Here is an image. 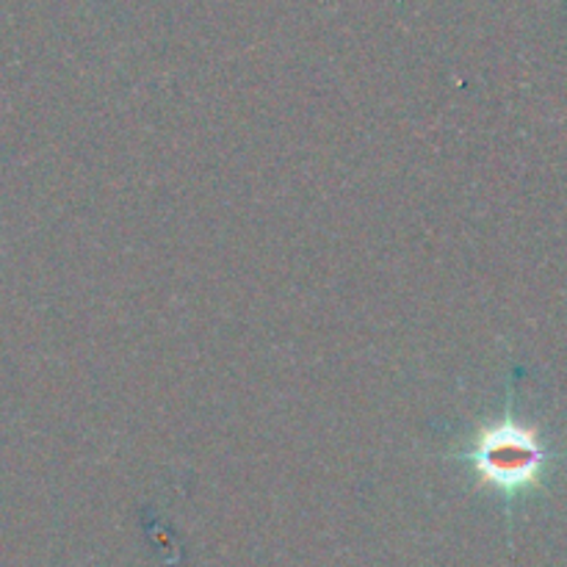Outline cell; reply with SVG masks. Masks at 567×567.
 I'll use <instances>...</instances> for the list:
<instances>
[{
    "label": "cell",
    "mask_w": 567,
    "mask_h": 567,
    "mask_svg": "<svg viewBox=\"0 0 567 567\" xmlns=\"http://www.w3.org/2000/svg\"><path fill=\"white\" fill-rule=\"evenodd\" d=\"M487 463H491L496 480L515 485V482H524L535 474L537 463H540V452L529 441H509L507 446L493 449Z\"/></svg>",
    "instance_id": "1"
}]
</instances>
